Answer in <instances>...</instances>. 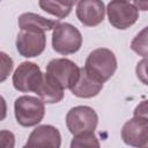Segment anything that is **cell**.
Returning <instances> with one entry per match:
<instances>
[{
    "instance_id": "ffe728a7",
    "label": "cell",
    "mask_w": 148,
    "mask_h": 148,
    "mask_svg": "<svg viewBox=\"0 0 148 148\" xmlns=\"http://www.w3.org/2000/svg\"><path fill=\"white\" fill-rule=\"evenodd\" d=\"M134 116L136 117H147V101H142L134 110Z\"/></svg>"
},
{
    "instance_id": "7c38bea8",
    "label": "cell",
    "mask_w": 148,
    "mask_h": 148,
    "mask_svg": "<svg viewBox=\"0 0 148 148\" xmlns=\"http://www.w3.org/2000/svg\"><path fill=\"white\" fill-rule=\"evenodd\" d=\"M103 84L104 83L96 80L82 67V68H80V73H79V76H77L75 83L72 86V88L69 90L76 97L91 98L99 94V91L103 89Z\"/></svg>"
},
{
    "instance_id": "603a6c76",
    "label": "cell",
    "mask_w": 148,
    "mask_h": 148,
    "mask_svg": "<svg viewBox=\"0 0 148 148\" xmlns=\"http://www.w3.org/2000/svg\"><path fill=\"white\" fill-rule=\"evenodd\" d=\"M0 1H1V0H0Z\"/></svg>"
},
{
    "instance_id": "44dd1931",
    "label": "cell",
    "mask_w": 148,
    "mask_h": 148,
    "mask_svg": "<svg viewBox=\"0 0 148 148\" xmlns=\"http://www.w3.org/2000/svg\"><path fill=\"white\" fill-rule=\"evenodd\" d=\"M7 116V103L6 99L0 95V121H2Z\"/></svg>"
},
{
    "instance_id": "5bb4252c",
    "label": "cell",
    "mask_w": 148,
    "mask_h": 148,
    "mask_svg": "<svg viewBox=\"0 0 148 148\" xmlns=\"http://www.w3.org/2000/svg\"><path fill=\"white\" fill-rule=\"evenodd\" d=\"M58 21L45 18L35 13H23L18 17V28L21 30H34V31H49L53 30Z\"/></svg>"
},
{
    "instance_id": "e0dca14e",
    "label": "cell",
    "mask_w": 148,
    "mask_h": 148,
    "mask_svg": "<svg viewBox=\"0 0 148 148\" xmlns=\"http://www.w3.org/2000/svg\"><path fill=\"white\" fill-rule=\"evenodd\" d=\"M131 49L142 57H147V28H143L140 34L131 43Z\"/></svg>"
},
{
    "instance_id": "2e32d148",
    "label": "cell",
    "mask_w": 148,
    "mask_h": 148,
    "mask_svg": "<svg viewBox=\"0 0 148 148\" xmlns=\"http://www.w3.org/2000/svg\"><path fill=\"white\" fill-rule=\"evenodd\" d=\"M72 148H81V147H99V142L97 136L95 135L94 132H84L74 135L72 142H71Z\"/></svg>"
},
{
    "instance_id": "5b68a950",
    "label": "cell",
    "mask_w": 148,
    "mask_h": 148,
    "mask_svg": "<svg viewBox=\"0 0 148 148\" xmlns=\"http://www.w3.org/2000/svg\"><path fill=\"white\" fill-rule=\"evenodd\" d=\"M106 14L110 24L119 30L132 27L139 18V9L128 0H111Z\"/></svg>"
},
{
    "instance_id": "3957f363",
    "label": "cell",
    "mask_w": 148,
    "mask_h": 148,
    "mask_svg": "<svg viewBox=\"0 0 148 148\" xmlns=\"http://www.w3.org/2000/svg\"><path fill=\"white\" fill-rule=\"evenodd\" d=\"M82 45V35L76 27L71 23H60L53 28L52 47L56 52L68 56L77 52Z\"/></svg>"
},
{
    "instance_id": "7a4b0ae2",
    "label": "cell",
    "mask_w": 148,
    "mask_h": 148,
    "mask_svg": "<svg viewBox=\"0 0 148 148\" xmlns=\"http://www.w3.org/2000/svg\"><path fill=\"white\" fill-rule=\"evenodd\" d=\"M14 113L16 121L23 127L38 125L45 114V105L40 98L23 95L15 99Z\"/></svg>"
},
{
    "instance_id": "ba28073f",
    "label": "cell",
    "mask_w": 148,
    "mask_h": 148,
    "mask_svg": "<svg viewBox=\"0 0 148 148\" xmlns=\"http://www.w3.org/2000/svg\"><path fill=\"white\" fill-rule=\"evenodd\" d=\"M46 46V37L43 31L21 30L16 38L17 52L24 58H35L43 53Z\"/></svg>"
},
{
    "instance_id": "4fadbf2b",
    "label": "cell",
    "mask_w": 148,
    "mask_h": 148,
    "mask_svg": "<svg viewBox=\"0 0 148 148\" xmlns=\"http://www.w3.org/2000/svg\"><path fill=\"white\" fill-rule=\"evenodd\" d=\"M35 92L44 103L49 104L58 103L64 98V88L47 73H43L42 80Z\"/></svg>"
},
{
    "instance_id": "7402d4cb",
    "label": "cell",
    "mask_w": 148,
    "mask_h": 148,
    "mask_svg": "<svg viewBox=\"0 0 148 148\" xmlns=\"http://www.w3.org/2000/svg\"><path fill=\"white\" fill-rule=\"evenodd\" d=\"M133 3L138 9H141L143 12L148 9V0H133Z\"/></svg>"
},
{
    "instance_id": "d6986e66",
    "label": "cell",
    "mask_w": 148,
    "mask_h": 148,
    "mask_svg": "<svg viewBox=\"0 0 148 148\" xmlns=\"http://www.w3.org/2000/svg\"><path fill=\"white\" fill-rule=\"evenodd\" d=\"M15 136L8 130L0 131V148H14Z\"/></svg>"
},
{
    "instance_id": "277c9868",
    "label": "cell",
    "mask_w": 148,
    "mask_h": 148,
    "mask_svg": "<svg viewBox=\"0 0 148 148\" xmlns=\"http://www.w3.org/2000/svg\"><path fill=\"white\" fill-rule=\"evenodd\" d=\"M97 124L98 116L96 111L87 105L74 106L66 114V125L73 135L84 132H95Z\"/></svg>"
},
{
    "instance_id": "9a60e30c",
    "label": "cell",
    "mask_w": 148,
    "mask_h": 148,
    "mask_svg": "<svg viewBox=\"0 0 148 148\" xmlns=\"http://www.w3.org/2000/svg\"><path fill=\"white\" fill-rule=\"evenodd\" d=\"M79 0H39L38 1L40 9L58 18L67 17L73 6Z\"/></svg>"
},
{
    "instance_id": "9c48e42d",
    "label": "cell",
    "mask_w": 148,
    "mask_h": 148,
    "mask_svg": "<svg viewBox=\"0 0 148 148\" xmlns=\"http://www.w3.org/2000/svg\"><path fill=\"white\" fill-rule=\"evenodd\" d=\"M123 141L132 147H147L148 145V118L136 117L127 120L121 128Z\"/></svg>"
},
{
    "instance_id": "6da1fadb",
    "label": "cell",
    "mask_w": 148,
    "mask_h": 148,
    "mask_svg": "<svg viewBox=\"0 0 148 148\" xmlns=\"http://www.w3.org/2000/svg\"><path fill=\"white\" fill-rule=\"evenodd\" d=\"M83 68L96 80L104 83L114 74L117 58L111 50L99 47L89 53Z\"/></svg>"
},
{
    "instance_id": "8fae6325",
    "label": "cell",
    "mask_w": 148,
    "mask_h": 148,
    "mask_svg": "<svg viewBox=\"0 0 148 148\" xmlns=\"http://www.w3.org/2000/svg\"><path fill=\"white\" fill-rule=\"evenodd\" d=\"M61 135L57 127L52 125H39L29 135L24 147H52L59 148Z\"/></svg>"
},
{
    "instance_id": "8992f818",
    "label": "cell",
    "mask_w": 148,
    "mask_h": 148,
    "mask_svg": "<svg viewBox=\"0 0 148 148\" xmlns=\"http://www.w3.org/2000/svg\"><path fill=\"white\" fill-rule=\"evenodd\" d=\"M40 67L31 61H23L13 74V86L21 92H35L42 80Z\"/></svg>"
},
{
    "instance_id": "30bf717a",
    "label": "cell",
    "mask_w": 148,
    "mask_h": 148,
    "mask_svg": "<svg viewBox=\"0 0 148 148\" xmlns=\"http://www.w3.org/2000/svg\"><path fill=\"white\" fill-rule=\"evenodd\" d=\"M105 6L102 0H79L76 17L86 27H96L103 22Z\"/></svg>"
},
{
    "instance_id": "52a82bcc",
    "label": "cell",
    "mask_w": 148,
    "mask_h": 148,
    "mask_svg": "<svg viewBox=\"0 0 148 148\" xmlns=\"http://www.w3.org/2000/svg\"><path fill=\"white\" fill-rule=\"evenodd\" d=\"M46 73L50 74L64 89H71L79 76L80 67L69 59L57 58L47 64Z\"/></svg>"
},
{
    "instance_id": "ac0fdd59",
    "label": "cell",
    "mask_w": 148,
    "mask_h": 148,
    "mask_svg": "<svg viewBox=\"0 0 148 148\" xmlns=\"http://www.w3.org/2000/svg\"><path fill=\"white\" fill-rule=\"evenodd\" d=\"M14 67L13 59L5 52L0 51V83L6 81Z\"/></svg>"
}]
</instances>
